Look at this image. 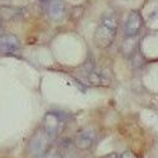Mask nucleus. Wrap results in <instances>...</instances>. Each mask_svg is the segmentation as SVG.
Wrapping results in <instances>:
<instances>
[{
	"label": "nucleus",
	"mask_w": 158,
	"mask_h": 158,
	"mask_svg": "<svg viewBox=\"0 0 158 158\" xmlns=\"http://www.w3.org/2000/svg\"><path fill=\"white\" fill-rule=\"evenodd\" d=\"M75 144L69 142V140H66L62 143V146H61V158H77V154L75 152Z\"/></svg>",
	"instance_id": "obj_9"
},
{
	"label": "nucleus",
	"mask_w": 158,
	"mask_h": 158,
	"mask_svg": "<svg viewBox=\"0 0 158 158\" xmlns=\"http://www.w3.org/2000/svg\"><path fill=\"white\" fill-rule=\"evenodd\" d=\"M128 38L129 39H127V41L123 43V51H124L125 55L130 56L138 49V42H137L135 37H128Z\"/></svg>",
	"instance_id": "obj_10"
},
{
	"label": "nucleus",
	"mask_w": 158,
	"mask_h": 158,
	"mask_svg": "<svg viewBox=\"0 0 158 158\" xmlns=\"http://www.w3.org/2000/svg\"><path fill=\"white\" fill-rule=\"evenodd\" d=\"M96 138H98L96 131L94 129L89 128V129H85V130L80 131V133L76 135V138L73 140V144H75V147L77 149L87 151L94 146V143L96 142Z\"/></svg>",
	"instance_id": "obj_5"
},
{
	"label": "nucleus",
	"mask_w": 158,
	"mask_h": 158,
	"mask_svg": "<svg viewBox=\"0 0 158 158\" xmlns=\"http://www.w3.org/2000/svg\"><path fill=\"white\" fill-rule=\"evenodd\" d=\"M20 48V42L18 37L14 34H4L0 35V52L3 53H14V52L19 51Z\"/></svg>",
	"instance_id": "obj_6"
},
{
	"label": "nucleus",
	"mask_w": 158,
	"mask_h": 158,
	"mask_svg": "<svg viewBox=\"0 0 158 158\" xmlns=\"http://www.w3.org/2000/svg\"><path fill=\"white\" fill-rule=\"evenodd\" d=\"M47 13L49 18L53 20L62 19L66 13V6H64L63 0H51L47 5Z\"/></svg>",
	"instance_id": "obj_8"
},
{
	"label": "nucleus",
	"mask_w": 158,
	"mask_h": 158,
	"mask_svg": "<svg viewBox=\"0 0 158 158\" xmlns=\"http://www.w3.org/2000/svg\"><path fill=\"white\" fill-rule=\"evenodd\" d=\"M143 28V18L138 10H130L125 19L124 34L127 37H135Z\"/></svg>",
	"instance_id": "obj_3"
},
{
	"label": "nucleus",
	"mask_w": 158,
	"mask_h": 158,
	"mask_svg": "<svg viewBox=\"0 0 158 158\" xmlns=\"http://www.w3.org/2000/svg\"><path fill=\"white\" fill-rule=\"evenodd\" d=\"M102 158H120V157H119V154H118V153L113 152V153H109V154H106V156H104Z\"/></svg>",
	"instance_id": "obj_13"
},
{
	"label": "nucleus",
	"mask_w": 158,
	"mask_h": 158,
	"mask_svg": "<svg viewBox=\"0 0 158 158\" xmlns=\"http://www.w3.org/2000/svg\"><path fill=\"white\" fill-rule=\"evenodd\" d=\"M87 81L93 86H105L109 85L111 81V76L108 70H100V71H90L87 75Z\"/></svg>",
	"instance_id": "obj_7"
},
{
	"label": "nucleus",
	"mask_w": 158,
	"mask_h": 158,
	"mask_svg": "<svg viewBox=\"0 0 158 158\" xmlns=\"http://www.w3.org/2000/svg\"><path fill=\"white\" fill-rule=\"evenodd\" d=\"M120 158H138L137 154L134 152H131V151H125L122 153V156H119Z\"/></svg>",
	"instance_id": "obj_12"
},
{
	"label": "nucleus",
	"mask_w": 158,
	"mask_h": 158,
	"mask_svg": "<svg viewBox=\"0 0 158 158\" xmlns=\"http://www.w3.org/2000/svg\"><path fill=\"white\" fill-rule=\"evenodd\" d=\"M51 148V139L47 137L44 131H38V133L31 139L29 143V151L35 157H39L48 152Z\"/></svg>",
	"instance_id": "obj_4"
},
{
	"label": "nucleus",
	"mask_w": 158,
	"mask_h": 158,
	"mask_svg": "<svg viewBox=\"0 0 158 158\" xmlns=\"http://www.w3.org/2000/svg\"><path fill=\"white\" fill-rule=\"evenodd\" d=\"M0 29H2V19H0Z\"/></svg>",
	"instance_id": "obj_14"
},
{
	"label": "nucleus",
	"mask_w": 158,
	"mask_h": 158,
	"mask_svg": "<svg viewBox=\"0 0 158 158\" xmlns=\"http://www.w3.org/2000/svg\"><path fill=\"white\" fill-rule=\"evenodd\" d=\"M118 32V18L114 13H106L104 14L98 24L95 34H94V43L98 48L104 49L108 48L116 37Z\"/></svg>",
	"instance_id": "obj_1"
},
{
	"label": "nucleus",
	"mask_w": 158,
	"mask_h": 158,
	"mask_svg": "<svg viewBox=\"0 0 158 158\" xmlns=\"http://www.w3.org/2000/svg\"><path fill=\"white\" fill-rule=\"evenodd\" d=\"M37 158H61V154L57 153V152H51V151H48V152H46L44 154L39 156V157H37Z\"/></svg>",
	"instance_id": "obj_11"
},
{
	"label": "nucleus",
	"mask_w": 158,
	"mask_h": 158,
	"mask_svg": "<svg viewBox=\"0 0 158 158\" xmlns=\"http://www.w3.org/2000/svg\"><path fill=\"white\" fill-rule=\"evenodd\" d=\"M64 127V120L61 118L60 114L57 113H47L44 119H43V131L47 134V137L53 140L56 139L63 130Z\"/></svg>",
	"instance_id": "obj_2"
}]
</instances>
